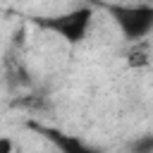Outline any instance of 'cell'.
Instances as JSON below:
<instances>
[{
  "label": "cell",
  "instance_id": "obj_1",
  "mask_svg": "<svg viewBox=\"0 0 153 153\" xmlns=\"http://www.w3.org/2000/svg\"><path fill=\"white\" fill-rule=\"evenodd\" d=\"M110 12L129 41L143 38L153 31V7L148 5H115Z\"/></svg>",
  "mask_w": 153,
  "mask_h": 153
},
{
  "label": "cell",
  "instance_id": "obj_2",
  "mask_svg": "<svg viewBox=\"0 0 153 153\" xmlns=\"http://www.w3.org/2000/svg\"><path fill=\"white\" fill-rule=\"evenodd\" d=\"M91 17H93V12H91L88 7H76V10H69V12H65V14L50 17V19H45L43 24H45L50 31L60 33L67 43H79V41L86 38V31H88V26H91Z\"/></svg>",
  "mask_w": 153,
  "mask_h": 153
},
{
  "label": "cell",
  "instance_id": "obj_3",
  "mask_svg": "<svg viewBox=\"0 0 153 153\" xmlns=\"http://www.w3.org/2000/svg\"><path fill=\"white\" fill-rule=\"evenodd\" d=\"M12 151V141L10 139H0V153H10Z\"/></svg>",
  "mask_w": 153,
  "mask_h": 153
}]
</instances>
